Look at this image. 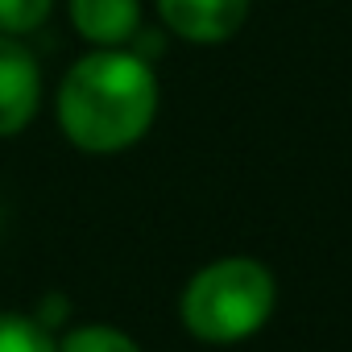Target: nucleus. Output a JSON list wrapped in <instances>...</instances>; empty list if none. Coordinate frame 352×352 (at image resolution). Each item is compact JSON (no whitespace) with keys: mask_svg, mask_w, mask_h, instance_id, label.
Wrapping results in <instances>:
<instances>
[{"mask_svg":"<svg viewBox=\"0 0 352 352\" xmlns=\"http://www.w3.org/2000/svg\"><path fill=\"white\" fill-rule=\"evenodd\" d=\"M54 112L75 149L120 153L137 145L157 116V75L137 50L96 46L63 75Z\"/></svg>","mask_w":352,"mask_h":352,"instance_id":"nucleus-1","label":"nucleus"},{"mask_svg":"<svg viewBox=\"0 0 352 352\" xmlns=\"http://www.w3.org/2000/svg\"><path fill=\"white\" fill-rule=\"evenodd\" d=\"M274 274L253 257H220L204 265L183 290V323L195 340H249L274 311Z\"/></svg>","mask_w":352,"mask_h":352,"instance_id":"nucleus-2","label":"nucleus"},{"mask_svg":"<svg viewBox=\"0 0 352 352\" xmlns=\"http://www.w3.org/2000/svg\"><path fill=\"white\" fill-rule=\"evenodd\" d=\"M38 108H42V67L34 50L13 34H0V137L30 129Z\"/></svg>","mask_w":352,"mask_h":352,"instance_id":"nucleus-3","label":"nucleus"},{"mask_svg":"<svg viewBox=\"0 0 352 352\" xmlns=\"http://www.w3.org/2000/svg\"><path fill=\"white\" fill-rule=\"evenodd\" d=\"M157 17L183 42L216 46V42H228L245 25L249 0H157Z\"/></svg>","mask_w":352,"mask_h":352,"instance_id":"nucleus-4","label":"nucleus"},{"mask_svg":"<svg viewBox=\"0 0 352 352\" xmlns=\"http://www.w3.org/2000/svg\"><path fill=\"white\" fill-rule=\"evenodd\" d=\"M67 17L91 46H129L141 30V0H67Z\"/></svg>","mask_w":352,"mask_h":352,"instance_id":"nucleus-5","label":"nucleus"},{"mask_svg":"<svg viewBox=\"0 0 352 352\" xmlns=\"http://www.w3.org/2000/svg\"><path fill=\"white\" fill-rule=\"evenodd\" d=\"M0 352H58V344L34 315L0 311Z\"/></svg>","mask_w":352,"mask_h":352,"instance_id":"nucleus-6","label":"nucleus"},{"mask_svg":"<svg viewBox=\"0 0 352 352\" xmlns=\"http://www.w3.org/2000/svg\"><path fill=\"white\" fill-rule=\"evenodd\" d=\"M58 352H141V348H137L133 336H124L120 327L87 323V327L67 331V340L58 344Z\"/></svg>","mask_w":352,"mask_h":352,"instance_id":"nucleus-7","label":"nucleus"},{"mask_svg":"<svg viewBox=\"0 0 352 352\" xmlns=\"http://www.w3.org/2000/svg\"><path fill=\"white\" fill-rule=\"evenodd\" d=\"M50 9H54V0H0V34L25 38L46 25Z\"/></svg>","mask_w":352,"mask_h":352,"instance_id":"nucleus-8","label":"nucleus"}]
</instances>
